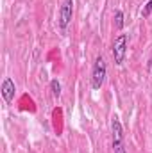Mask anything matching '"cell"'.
<instances>
[{"label": "cell", "mask_w": 152, "mask_h": 153, "mask_svg": "<svg viewBox=\"0 0 152 153\" xmlns=\"http://www.w3.org/2000/svg\"><path fill=\"white\" fill-rule=\"evenodd\" d=\"M106 75H108V66H106V61L102 55H99L95 59V64H93V71H91V87L95 91H99L104 82H106Z\"/></svg>", "instance_id": "6da1fadb"}, {"label": "cell", "mask_w": 152, "mask_h": 153, "mask_svg": "<svg viewBox=\"0 0 152 153\" xmlns=\"http://www.w3.org/2000/svg\"><path fill=\"white\" fill-rule=\"evenodd\" d=\"M111 135H113V152L114 153H127L125 143H123V128L118 119V116H113L111 119Z\"/></svg>", "instance_id": "7a4b0ae2"}, {"label": "cell", "mask_w": 152, "mask_h": 153, "mask_svg": "<svg viewBox=\"0 0 152 153\" xmlns=\"http://www.w3.org/2000/svg\"><path fill=\"white\" fill-rule=\"evenodd\" d=\"M72 16H74V0H63V4L59 7V20H57L63 34H66L68 25L72 22Z\"/></svg>", "instance_id": "3957f363"}, {"label": "cell", "mask_w": 152, "mask_h": 153, "mask_svg": "<svg viewBox=\"0 0 152 153\" xmlns=\"http://www.w3.org/2000/svg\"><path fill=\"white\" fill-rule=\"evenodd\" d=\"M127 53V34H120L113 41V59L116 66H122Z\"/></svg>", "instance_id": "277c9868"}, {"label": "cell", "mask_w": 152, "mask_h": 153, "mask_svg": "<svg viewBox=\"0 0 152 153\" xmlns=\"http://www.w3.org/2000/svg\"><path fill=\"white\" fill-rule=\"evenodd\" d=\"M14 82L9 78V76H5L4 78V82H2V98L5 100V103H11L13 102V98H14Z\"/></svg>", "instance_id": "5b68a950"}, {"label": "cell", "mask_w": 152, "mask_h": 153, "mask_svg": "<svg viewBox=\"0 0 152 153\" xmlns=\"http://www.w3.org/2000/svg\"><path fill=\"white\" fill-rule=\"evenodd\" d=\"M114 29L116 30H122L123 29V13L120 9L114 11Z\"/></svg>", "instance_id": "8992f818"}, {"label": "cell", "mask_w": 152, "mask_h": 153, "mask_svg": "<svg viewBox=\"0 0 152 153\" xmlns=\"http://www.w3.org/2000/svg\"><path fill=\"white\" fill-rule=\"evenodd\" d=\"M50 89H52V94H54L56 98L61 96V84H59L57 78H52V80H50Z\"/></svg>", "instance_id": "52a82bcc"}, {"label": "cell", "mask_w": 152, "mask_h": 153, "mask_svg": "<svg viewBox=\"0 0 152 153\" xmlns=\"http://www.w3.org/2000/svg\"><path fill=\"white\" fill-rule=\"evenodd\" d=\"M150 13H152V0H149L147 2V5L143 7V11H141V16L143 18H147V16H150Z\"/></svg>", "instance_id": "ba28073f"}]
</instances>
